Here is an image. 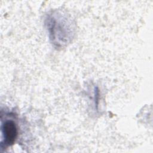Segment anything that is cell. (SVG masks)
<instances>
[{
	"mask_svg": "<svg viewBox=\"0 0 153 153\" xmlns=\"http://www.w3.org/2000/svg\"><path fill=\"white\" fill-rule=\"evenodd\" d=\"M1 130L4 142L5 145H12L17 135V128L15 123L12 120H7L2 124Z\"/></svg>",
	"mask_w": 153,
	"mask_h": 153,
	"instance_id": "cell-1",
	"label": "cell"
}]
</instances>
